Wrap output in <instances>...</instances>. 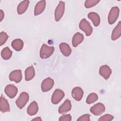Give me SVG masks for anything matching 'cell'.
Wrapping results in <instances>:
<instances>
[{
  "mask_svg": "<svg viewBox=\"0 0 121 121\" xmlns=\"http://www.w3.org/2000/svg\"><path fill=\"white\" fill-rule=\"evenodd\" d=\"M98 97L97 95L95 93H90L86 99V103L87 104H91L96 102L98 100Z\"/></svg>",
  "mask_w": 121,
  "mask_h": 121,
  "instance_id": "d4e9b609",
  "label": "cell"
},
{
  "mask_svg": "<svg viewBox=\"0 0 121 121\" xmlns=\"http://www.w3.org/2000/svg\"><path fill=\"white\" fill-rule=\"evenodd\" d=\"M59 121H71V116L69 114H64L60 116L59 119Z\"/></svg>",
  "mask_w": 121,
  "mask_h": 121,
  "instance_id": "f1b7e54d",
  "label": "cell"
},
{
  "mask_svg": "<svg viewBox=\"0 0 121 121\" xmlns=\"http://www.w3.org/2000/svg\"><path fill=\"white\" fill-rule=\"evenodd\" d=\"M120 9L118 7H112L108 17V21L110 25H112L115 22L119 15Z\"/></svg>",
  "mask_w": 121,
  "mask_h": 121,
  "instance_id": "277c9868",
  "label": "cell"
},
{
  "mask_svg": "<svg viewBox=\"0 0 121 121\" xmlns=\"http://www.w3.org/2000/svg\"><path fill=\"white\" fill-rule=\"evenodd\" d=\"M9 38V35L6 33L4 32H1L0 33V45L2 46L7 41Z\"/></svg>",
  "mask_w": 121,
  "mask_h": 121,
  "instance_id": "4316f807",
  "label": "cell"
},
{
  "mask_svg": "<svg viewBox=\"0 0 121 121\" xmlns=\"http://www.w3.org/2000/svg\"><path fill=\"white\" fill-rule=\"evenodd\" d=\"M121 35V23L119 21L117 25L113 29L111 35V39L115 41L118 39Z\"/></svg>",
  "mask_w": 121,
  "mask_h": 121,
  "instance_id": "ac0fdd59",
  "label": "cell"
},
{
  "mask_svg": "<svg viewBox=\"0 0 121 121\" xmlns=\"http://www.w3.org/2000/svg\"><path fill=\"white\" fill-rule=\"evenodd\" d=\"M32 121H42V120L40 117H36L35 118H34L32 120Z\"/></svg>",
  "mask_w": 121,
  "mask_h": 121,
  "instance_id": "1f68e13d",
  "label": "cell"
},
{
  "mask_svg": "<svg viewBox=\"0 0 121 121\" xmlns=\"http://www.w3.org/2000/svg\"><path fill=\"white\" fill-rule=\"evenodd\" d=\"M46 6V1L44 0H41L38 2L34 9V15L35 16H38L41 14L44 10Z\"/></svg>",
  "mask_w": 121,
  "mask_h": 121,
  "instance_id": "5bb4252c",
  "label": "cell"
},
{
  "mask_svg": "<svg viewBox=\"0 0 121 121\" xmlns=\"http://www.w3.org/2000/svg\"><path fill=\"white\" fill-rule=\"evenodd\" d=\"M11 46L16 51H20L23 47L24 42L20 39H16L12 42Z\"/></svg>",
  "mask_w": 121,
  "mask_h": 121,
  "instance_id": "603a6c76",
  "label": "cell"
},
{
  "mask_svg": "<svg viewBox=\"0 0 121 121\" xmlns=\"http://www.w3.org/2000/svg\"><path fill=\"white\" fill-rule=\"evenodd\" d=\"M84 95V92L82 89L78 86L75 87L71 91V95L72 97L76 101H80Z\"/></svg>",
  "mask_w": 121,
  "mask_h": 121,
  "instance_id": "7c38bea8",
  "label": "cell"
},
{
  "mask_svg": "<svg viewBox=\"0 0 121 121\" xmlns=\"http://www.w3.org/2000/svg\"><path fill=\"white\" fill-rule=\"evenodd\" d=\"M84 40V36L80 33H76L73 36L72 40V45L73 47H77L79 44H80Z\"/></svg>",
  "mask_w": 121,
  "mask_h": 121,
  "instance_id": "d6986e66",
  "label": "cell"
},
{
  "mask_svg": "<svg viewBox=\"0 0 121 121\" xmlns=\"http://www.w3.org/2000/svg\"><path fill=\"white\" fill-rule=\"evenodd\" d=\"M99 0H87L85 1V7L86 9L91 8L99 2Z\"/></svg>",
  "mask_w": 121,
  "mask_h": 121,
  "instance_id": "484cf974",
  "label": "cell"
},
{
  "mask_svg": "<svg viewBox=\"0 0 121 121\" xmlns=\"http://www.w3.org/2000/svg\"><path fill=\"white\" fill-rule=\"evenodd\" d=\"M54 51V47L48 46L47 44L43 43L42 45L40 51V58L43 59L48 58L52 54Z\"/></svg>",
  "mask_w": 121,
  "mask_h": 121,
  "instance_id": "6da1fadb",
  "label": "cell"
},
{
  "mask_svg": "<svg viewBox=\"0 0 121 121\" xmlns=\"http://www.w3.org/2000/svg\"><path fill=\"white\" fill-rule=\"evenodd\" d=\"M60 50L61 53L66 57L69 56L71 53V49L69 45L65 43H61L59 45Z\"/></svg>",
  "mask_w": 121,
  "mask_h": 121,
  "instance_id": "9a60e30c",
  "label": "cell"
},
{
  "mask_svg": "<svg viewBox=\"0 0 121 121\" xmlns=\"http://www.w3.org/2000/svg\"><path fill=\"white\" fill-rule=\"evenodd\" d=\"M99 73L101 76L107 80L112 74V70L108 65H104L100 67Z\"/></svg>",
  "mask_w": 121,
  "mask_h": 121,
  "instance_id": "8fae6325",
  "label": "cell"
},
{
  "mask_svg": "<svg viewBox=\"0 0 121 121\" xmlns=\"http://www.w3.org/2000/svg\"><path fill=\"white\" fill-rule=\"evenodd\" d=\"M38 111V106L37 103L34 101L28 106L27 109V113L30 116H33L37 113Z\"/></svg>",
  "mask_w": 121,
  "mask_h": 121,
  "instance_id": "e0dca14e",
  "label": "cell"
},
{
  "mask_svg": "<svg viewBox=\"0 0 121 121\" xmlns=\"http://www.w3.org/2000/svg\"><path fill=\"white\" fill-rule=\"evenodd\" d=\"M4 17V14L2 10H0V22H1Z\"/></svg>",
  "mask_w": 121,
  "mask_h": 121,
  "instance_id": "4dcf8cb0",
  "label": "cell"
},
{
  "mask_svg": "<svg viewBox=\"0 0 121 121\" xmlns=\"http://www.w3.org/2000/svg\"><path fill=\"white\" fill-rule=\"evenodd\" d=\"M22 78V72L20 69H16L11 72L9 75V79L16 83L20 82Z\"/></svg>",
  "mask_w": 121,
  "mask_h": 121,
  "instance_id": "30bf717a",
  "label": "cell"
},
{
  "mask_svg": "<svg viewBox=\"0 0 121 121\" xmlns=\"http://www.w3.org/2000/svg\"><path fill=\"white\" fill-rule=\"evenodd\" d=\"M54 82L51 78H47L44 79L41 84V89L43 92H46L50 90L54 86Z\"/></svg>",
  "mask_w": 121,
  "mask_h": 121,
  "instance_id": "ba28073f",
  "label": "cell"
},
{
  "mask_svg": "<svg viewBox=\"0 0 121 121\" xmlns=\"http://www.w3.org/2000/svg\"><path fill=\"white\" fill-rule=\"evenodd\" d=\"M105 110V106L104 104L98 103L92 106L90 109V112L94 115L99 116L103 114Z\"/></svg>",
  "mask_w": 121,
  "mask_h": 121,
  "instance_id": "52a82bcc",
  "label": "cell"
},
{
  "mask_svg": "<svg viewBox=\"0 0 121 121\" xmlns=\"http://www.w3.org/2000/svg\"><path fill=\"white\" fill-rule=\"evenodd\" d=\"M65 96L64 92L60 89H56L54 91L52 96V103L54 104L59 103Z\"/></svg>",
  "mask_w": 121,
  "mask_h": 121,
  "instance_id": "8992f818",
  "label": "cell"
},
{
  "mask_svg": "<svg viewBox=\"0 0 121 121\" xmlns=\"http://www.w3.org/2000/svg\"><path fill=\"white\" fill-rule=\"evenodd\" d=\"M88 17L92 20L95 26H98L100 23V18L98 14L94 12H91L88 14Z\"/></svg>",
  "mask_w": 121,
  "mask_h": 121,
  "instance_id": "ffe728a7",
  "label": "cell"
},
{
  "mask_svg": "<svg viewBox=\"0 0 121 121\" xmlns=\"http://www.w3.org/2000/svg\"><path fill=\"white\" fill-rule=\"evenodd\" d=\"M29 4V1L26 0L21 2L17 7V12L19 15L23 14L27 10Z\"/></svg>",
  "mask_w": 121,
  "mask_h": 121,
  "instance_id": "44dd1931",
  "label": "cell"
},
{
  "mask_svg": "<svg viewBox=\"0 0 121 121\" xmlns=\"http://www.w3.org/2000/svg\"><path fill=\"white\" fill-rule=\"evenodd\" d=\"M0 110L2 112H9L10 111V107L8 101L2 96V95L0 96Z\"/></svg>",
  "mask_w": 121,
  "mask_h": 121,
  "instance_id": "2e32d148",
  "label": "cell"
},
{
  "mask_svg": "<svg viewBox=\"0 0 121 121\" xmlns=\"http://www.w3.org/2000/svg\"><path fill=\"white\" fill-rule=\"evenodd\" d=\"M79 28L84 31L86 36L90 35L93 32V28L86 18L82 19L79 24Z\"/></svg>",
  "mask_w": 121,
  "mask_h": 121,
  "instance_id": "3957f363",
  "label": "cell"
},
{
  "mask_svg": "<svg viewBox=\"0 0 121 121\" xmlns=\"http://www.w3.org/2000/svg\"><path fill=\"white\" fill-rule=\"evenodd\" d=\"M78 121H90V115L88 114H84L79 117L78 120Z\"/></svg>",
  "mask_w": 121,
  "mask_h": 121,
  "instance_id": "f546056e",
  "label": "cell"
},
{
  "mask_svg": "<svg viewBox=\"0 0 121 121\" xmlns=\"http://www.w3.org/2000/svg\"><path fill=\"white\" fill-rule=\"evenodd\" d=\"M25 80L26 81H30L32 80L35 76V70L33 66L28 67L25 70Z\"/></svg>",
  "mask_w": 121,
  "mask_h": 121,
  "instance_id": "7402d4cb",
  "label": "cell"
},
{
  "mask_svg": "<svg viewBox=\"0 0 121 121\" xmlns=\"http://www.w3.org/2000/svg\"><path fill=\"white\" fill-rule=\"evenodd\" d=\"M113 118H114V117L111 114H106L103 115L101 117H100L98 119V121H112L113 119Z\"/></svg>",
  "mask_w": 121,
  "mask_h": 121,
  "instance_id": "83f0119b",
  "label": "cell"
},
{
  "mask_svg": "<svg viewBox=\"0 0 121 121\" xmlns=\"http://www.w3.org/2000/svg\"><path fill=\"white\" fill-rule=\"evenodd\" d=\"M65 11V2L62 1H60L59 4L57 6L55 12L54 17L55 21H59L62 17Z\"/></svg>",
  "mask_w": 121,
  "mask_h": 121,
  "instance_id": "5b68a950",
  "label": "cell"
},
{
  "mask_svg": "<svg viewBox=\"0 0 121 121\" xmlns=\"http://www.w3.org/2000/svg\"><path fill=\"white\" fill-rule=\"evenodd\" d=\"M4 91L7 95L10 98H13L17 94V88L13 84H9L6 86Z\"/></svg>",
  "mask_w": 121,
  "mask_h": 121,
  "instance_id": "9c48e42d",
  "label": "cell"
},
{
  "mask_svg": "<svg viewBox=\"0 0 121 121\" xmlns=\"http://www.w3.org/2000/svg\"><path fill=\"white\" fill-rule=\"evenodd\" d=\"M29 95L26 92H22L16 101V104L18 108L21 109L26 104L29 100Z\"/></svg>",
  "mask_w": 121,
  "mask_h": 121,
  "instance_id": "7a4b0ae2",
  "label": "cell"
},
{
  "mask_svg": "<svg viewBox=\"0 0 121 121\" xmlns=\"http://www.w3.org/2000/svg\"><path fill=\"white\" fill-rule=\"evenodd\" d=\"M71 109V102L69 99H66L59 107L58 112L60 114H65L69 112Z\"/></svg>",
  "mask_w": 121,
  "mask_h": 121,
  "instance_id": "4fadbf2b",
  "label": "cell"
},
{
  "mask_svg": "<svg viewBox=\"0 0 121 121\" xmlns=\"http://www.w3.org/2000/svg\"><path fill=\"white\" fill-rule=\"evenodd\" d=\"M12 55V52L9 47H6L4 48L1 52V56L3 59L8 60L9 59Z\"/></svg>",
  "mask_w": 121,
  "mask_h": 121,
  "instance_id": "cb8c5ba5",
  "label": "cell"
}]
</instances>
